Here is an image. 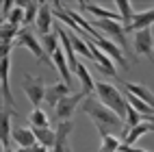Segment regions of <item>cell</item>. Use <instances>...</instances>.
<instances>
[{
  "label": "cell",
  "mask_w": 154,
  "mask_h": 152,
  "mask_svg": "<svg viewBox=\"0 0 154 152\" xmlns=\"http://www.w3.org/2000/svg\"><path fill=\"white\" fill-rule=\"evenodd\" d=\"M2 152H13V150L11 148H2Z\"/></svg>",
  "instance_id": "e575fe53"
},
{
  "label": "cell",
  "mask_w": 154,
  "mask_h": 152,
  "mask_svg": "<svg viewBox=\"0 0 154 152\" xmlns=\"http://www.w3.org/2000/svg\"><path fill=\"white\" fill-rule=\"evenodd\" d=\"M17 35H20V28L17 26L9 24V22H2V28H0V39H2V44H15L13 37L17 39Z\"/></svg>",
  "instance_id": "4316f807"
},
{
  "label": "cell",
  "mask_w": 154,
  "mask_h": 152,
  "mask_svg": "<svg viewBox=\"0 0 154 152\" xmlns=\"http://www.w3.org/2000/svg\"><path fill=\"white\" fill-rule=\"evenodd\" d=\"M80 11L94 15L96 20H113V22H122V17L117 11H111V9L98 7V5H89V2H80Z\"/></svg>",
  "instance_id": "5bb4252c"
},
{
  "label": "cell",
  "mask_w": 154,
  "mask_h": 152,
  "mask_svg": "<svg viewBox=\"0 0 154 152\" xmlns=\"http://www.w3.org/2000/svg\"><path fill=\"white\" fill-rule=\"evenodd\" d=\"M42 46H44V50L48 52V57H52V54L57 52V50H59V35H57V30H52L50 35L44 37Z\"/></svg>",
  "instance_id": "f1b7e54d"
},
{
  "label": "cell",
  "mask_w": 154,
  "mask_h": 152,
  "mask_svg": "<svg viewBox=\"0 0 154 152\" xmlns=\"http://www.w3.org/2000/svg\"><path fill=\"white\" fill-rule=\"evenodd\" d=\"M148 133H154V124H150V122H143V124L130 128L128 135L124 137V146H135L137 141H139L143 135H148Z\"/></svg>",
  "instance_id": "ffe728a7"
},
{
  "label": "cell",
  "mask_w": 154,
  "mask_h": 152,
  "mask_svg": "<svg viewBox=\"0 0 154 152\" xmlns=\"http://www.w3.org/2000/svg\"><path fill=\"white\" fill-rule=\"evenodd\" d=\"M119 83H122V87H124L128 94H132L135 98L143 100V102H148V104L154 109V94H152L146 85H141V83H130V80H119Z\"/></svg>",
  "instance_id": "9a60e30c"
},
{
  "label": "cell",
  "mask_w": 154,
  "mask_h": 152,
  "mask_svg": "<svg viewBox=\"0 0 154 152\" xmlns=\"http://www.w3.org/2000/svg\"><path fill=\"white\" fill-rule=\"evenodd\" d=\"M9 72H11V59L9 57H2V65H0V91H2V102L5 107H9L13 111L15 107V100H13V94H11V87H9Z\"/></svg>",
  "instance_id": "30bf717a"
},
{
  "label": "cell",
  "mask_w": 154,
  "mask_h": 152,
  "mask_svg": "<svg viewBox=\"0 0 154 152\" xmlns=\"http://www.w3.org/2000/svg\"><path fill=\"white\" fill-rule=\"evenodd\" d=\"M11 113L17 115L15 111H2V119H0V130H2V148H11L9 146V141H11Z\"/></svg>",
  "instance_id": "7402d4cb"
},
{
  "label": "cell",
  "mask_w": 154,
  "mask_h": 152,
  "mask_svg": "<svg viewBox=\"0 0 154 152\" xmlns=\"http://www.w3.org/2000/svg\"><path fill=\"white\" fill-rule=\"evenodd\" d=\"M28 122H30V126H37V128H46L50 124L48 115L44 113V109H33L30 115H28Z\"/></svg>",
  "instance_id": "83f0119b"
},
{
  "label": "cell",
  "mask_w": 154,
  "mask_h": 152,
  "mask_svg": "<svg viewBox=\"0 0 154 152\" xmlns=\"http://www.w3.org/2000/svg\"><path fill=\"white\" fill-rule=\"evenodd\" d=\"M94 42H96V46L102 50V52L111 57V61H113V63H117L119 67H124V70L128 67V61H126V54H124V50H122L117 44H113L109 37H104V35H102L100 39H94Z\"/></svg>",
  "instance_id": "52a82bcc"
},
{
  "label": "cell",
  "mask_w": 154,
  "mask_h": 152,
  "mask_svg": "<svg viewBox=\"0 0 154 152\" xmlns=\"http://www.w3.org/2000/svg\"><path fill=\"white\" fill-rule=\"evenodd\" d=\"M13 2H9V0H5V2H2V22H7V20H9V15H11V11H13Z\"/></svg>",
  "instance_id": "4dcf8cb0"
},
{
  "label": "cell",
  "mask_w": 154,
  "mask_h": 152,
  "mask_svg": "<svg viewBox=\"0 0 154 152\" xmlns=\"http://www.w3.org/2000/svg\"><path fill=\"white\" fill-rule=\"evenodd\" d=\"M52 63H54L57 70H59L61 80L72 87V76H74V74H72V70H69V63H67V57H65V52H63V48H59L57 52L52 54Z\"/></svg>",
  "instance_id": "ac0fdd59"
},
{
  "label": "cell",
  "mask_w": 154,
  "mask_h": 152,
  "mask_svg": "<svg viewBox=\"0 0 154 152\" xmlns=\"http://www.w3.org/2000/svg\"><path fill=\"white\" fill-rule=\"evenodd\" d=\"M69 85L67 83H63V80H59V83H54V85H48L46 87V102H48V107H54L57 109V104L63 100L65 96H69Z\"/></svg>",
  "instance_id": "4fadbf2b"
},
{
  "label": "cell",
  "mask_w": 154,
  "mask_h": 152,
  "mask_svg": "<svg viewBox=\"0 0 154 152\" xmlns=\"http://www.w3.org/2000/svg\"><path fill=\"white\" fill-rule=\"evenodd\" d=\"M24 96L30 100L35 109H42V102L46 100V85L39 76H24Z\"/></svg>",
  "instance_id": "5b68a950"
},
{
  "label": "cell",
  "mask_w": 154,
  "mask_h": 152,
  "mask_svg": "<svg viewBox=\"0 0 154 152\" xmlns=\"http://www.w3.org/2000/svg\"><path fill=\"white\" fill-rule=\"evenodd\" d=\"M72 130H74V124H72V122H61V124L57 126V141H54L52 152H72L69 150Z\"/></svg>",
  "instance_id": "7c38bea8"
},
{
  "label": "cell",
  "mask_w": 154,
  "mask_h": 152,
  "mask_svg": "<svg viewBox=\"0 0 154 152\" xmlns=\"http://www.w3.org/2000/svg\"><path fill=\"white\" fill-rule=\"evenodd\" d=\"M119 152H148V150H143V148H137V146H124V144H122Z\"/></svg>",
  "instance_id": "1f68e13d"
},
{
  "label": "cell",
  "mask_w": 154,
  "mask_h": 152,
  "mask_svg": "<svg viewBox=\"0 0 154 152\" xmlns=\"http://www.w3.org/2000/svg\"><path fill=\"white\" fill-rule=\"evenodd\" d=\"M89 24L96 30H100V33H104V37H109L122 50H128V39H126L128 30L122 22H113V20H89Z\"/></svg>",
  "instance_id": "3957f363"
},
{
  "label": "cell",
  "mask_w": 154,
  "mask_h": 152,
  "mask_svg": "<svg viewBox=\"0 0 154 152\" xmlns=\"http://www.w3.org/2000/svg\"><path fill=\"white\" fill-rule=\"evenodd\" d=\"M152 24H154V7L135 13V17H132V22L126 26V30L137 33V30H143V28H152Z\"/></svg>",
  "instance_id": "2e32d148"
},
{
  "label": "cell",
  "mask_w": 154,
  "mask_h": 152,
  "mask_svg": "<svg viewBox=\"0 0 154 152\" xmlns=\"http://www.w3.org/2000/svg\"><path fill=\"white\" fill-rule=\"evenodd\" d=\"M83 111L91 117V122L96 124L100 137H106V135H119V137H124L126 122L122 119L117 113H113L109 107H104L98 98L87 96L85 102H83Z\"/></svg>",
  "instance_id": "6da1fadb"
},
{
  "label": "cell",
  "mask_w": 154,
  "mask_h": 152,
  "mask_svg": "<svg viewBox=\"0 0 154 152\" xmlns=\"http://www.w3.org/2000/svg\"><path fill=\"white\" fill-rule=\"evenodd\" d=\"M30 128H33V133H35V137H37V144L46 146L50 152H52V148H54V141H57V130H52L50 126H46V128L30 126Z\"/></svg>",
  "instance_id": "44dd1931"
},
{
  "label": "cell",
  "mask_w": 154,
  "mask_h": 152,
  "mask_svg": "<svg viewBox=\"0 0 154 152\" xmlns=\"http://www.w3.org/2000/svg\"><path fill=\"white\" fill-rule=\"evenodd\" d=\"M87 44H89V50H91V57H94L96 65H98V67H100L104 74H109V76H115V78H117V70H115V63L111 61V57L102 52V50L96 46V42H94L91 37H87Z\"/></svg>",
  "instance_id": "ba28073f"
},
{
  "label": "cell",
  "mask_w": 154,
  "mask_h": 152,
  "mask_svg": "<svg viewBox=\"0 0 154 152\" xmlns=\"http://www.w3.org/2000/svg\"><path fill=\"white\" fill-rule=\"evenodd\" d=\"M52 22H54V9L50 7V5H42V9H39V15H37V22H35V28H37V33L46 37L52 33Z\"/></svg>",
  "instance_id": "8fae6325"
},
{
  "label": "cell",
  "mask_w": 154,
  "mask_h": 152,
  "mask_svg": "<svg viewBox=\"0 0 154 152\" xmlns=\"http://www.w3.org/2000/svg\"><path fill=\"white\" fill-rule=\"evenodd\" d=\"M69 39H72V46H74L76 54H83L85 59H94L91 57V50H89V44H87V37H80L74 30H69Z\"/></svg>",
  "instance_id": "603a6c76"
},
{
  "label": "cell",
  "mask_w": 154,
  "mask_h": 152,
  "mask_svg": "<svg viewBox=\"0 0 154 152\" xmlns=\"http://www.w3.org/2000/svg\"><path fill=\"white\" fill-rule=\"evenodd\" d=\"M74 76L80 80V87H83V91L87 96H91L96 91V80L91 78V74H89V70H87V65L83 63V61H78V65H76V70H74Z\"/></svg>",
  "instance_id": "d6986e66"
},
{
  "label": "cell",
  "mask_w": 154,
  "mask_h": 152,
  "mask_svg": "<svg viewBox=\"0 0 154 152\" xmlns=\"http://www.w3.org/2000/svg\"><path fill=\"white\" fill-rule=\"evenodd\" d=\"M13 46H22V48H28L30 52H33L39 61H42V63H52V61H50V57H46V50H44V46H42V42H39V39L30 33V28H22L20 30V35H17V39H15V44Z\"/></svg>",
  "instance_id": "277c9868"
},
{
  "label": "cell",
  "mask_w": 154,
  "mask_h": 152,
  "mask_svg": "<svg viewBox=\"0 0 154 152\" xmlns=\"http://www.w3.org/2000/svg\"><path fill=\"white\" fill-rule=\"evenodd\" d=\"M96 94H98V100L104 107H109L113 113H117L122 119L126 122V111H128V102L124 94L111 83H104V80H98L96 83Z\"/></svg>",
  "instance_id": "7a4b0ae2"
},
{
  "label": "cell",
  "mask_w": 154,
  "mask_h": 152,
  "mask_svg": "<svg viewBox=\"0 0 154 152\" xmlns=\"http://www.w3.org/2000/svg\"><path fill=\"white\" fill-rule=\"evenodd\" d=\"M135 52L152 59L154 57V33L152 28H143L135 33Z\"/></svg>",
  "instance_id": "9c48e42d"
},
{
  "label": "cell",
  "mask_w": 154,
  "mask_h": 152,
  "mask_svg": "<svg viewBox=\"0 0 154 152\" xmlns=\"http://www.w3.org/2000/svg\"><path fill=\"white\" fill-rule=\"evenodd\" d=\"M102 141H100V152H119V148H122V141L117 135H106V137H100Z\"/></svg>",
  "instance_id": "d4e9b609"
},
{
  "label": "cell",
  "mask_w": 154,
  "mask_h": 152,
  "mask_svg": "<svg viewBox=\"0 0 154 152\" xmlns=\"http://www.w3.org/2000/svg\"><path fill=\"white\" fill-rule=\"evenodd\" d=\"M13 141L20 148H33L37 144V137L33 133V128H24V126H13V133H11Z\"/></svg>",
  "instance_id": "e0dca14e"
},
{
  "label": "cell",
  "mask_w": 154,
  "mask_h": 152,
  "mask_svg": "<svg viewBox=\"0 0 154 152\" xmlns=\"http://www.w3.org/2000/svg\"><path fill=\"white\" fill-rule=\"evenodd\" d=\"M17 152H33L30 148H17Z\"/></svg>",
  "instance_id": "836d02e7"
},
{
  "label": "cell",
  "mask_w": 154,
  "mask_h": 152,
  "mask_svg": "<svg viewBox=\"0 0 154 152\" xmlns=\"http://www.w3.org/2000/svg\"><path fill=\"white\" fill-rule=\"evenodd\" d=\"M85 98H87L85 91H78V94H69V96H65V98L57 104V109H54L57 119H59V122H69V117L74 115L76 107H78L80 102H85Z\"/></svg>",
  "instance_id": "8992f818"
},
{
  "label": "cell",
  "mask_w": 154,
  "mask_h": 152,
  "mask_svg": "<svg viewBox=\"0 0 154 152\" xmlns=\"http://www.w3.org/2000/svg\"><path fill=\"white\" fill-rule=\"evenodd\" d=\"M117 13H119V17H122V24L124 26H128L130 22H132V17H135V11H132V5L128 2V0H117Z\"/></svg>",
  "instance_id": "484cf974"
},
{
  "label": "cell",
  "mask_w": 154,
  "mask_h": 152,
  "mask_svg": "<svg viewBox=\"0 0 154 152\" xmlns=\"http://www.w3.org/2000/svg\"><path fill=\"white\" fill-rule=\"evenodd\" d=\"M139 124H143V115L139 113L135 107L128 104V111H126V128L130 130V128H135V126H139Z\"/></svg>",
  "instance_id": "f546056e"
},
{
  "label": "cell",
  "mask_w": 154,
  "mask_h": 152,
  "mask_svg": "<svg viewBox=\"0 0 154 152\" xmlns=\"http://www.w3.org/2000/svg\"><path fill=\"white\" fill-rule=\"evenodd\" d=\"M126 102L130 104V107H135L137 111H139V113L143 115V117H150V115H154V109L148 104V102H143V100H139V98H135V96H132V94H128V91H126Z\"/></svg>",
  "instance_id": "cb8c5ba5"
},
{
  "label": "cell",
  "mask_w": 154,
  "mask_h": 152,
  "mask_svg": "<svg viewBox=\"0 0 154 152\" xmlns=\"http://www.w3.org/2000/svg\"><path fill=\"white\" fill-rule=\"evenodd\" d=\"M30 150H33V152H48V148H46V146H42V144H35Z\"/></svg>",
  "instance_id": "d6a6232c"
}]
</instances>
